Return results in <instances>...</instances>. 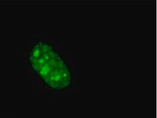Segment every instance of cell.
Wrapping results in <instances>:
<instances>
[{
	"instance_id": "6da1fadb",
	"label": "cell",
	"mask_w": 157,
	"mask_h": 118,
	"mask_svg": "<svg viewBox=\"0 0 157 118\" xmlns=\"http://www.w3.org/2000/svg\"><path fill=\"white\" fill-rule=\"evenodd\" d=\"M27 61L32 72L48 88L58 91L72 85V70L52 44L44 41L34 42L28 52Z\"/></svg>"
}]
</instances>
